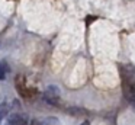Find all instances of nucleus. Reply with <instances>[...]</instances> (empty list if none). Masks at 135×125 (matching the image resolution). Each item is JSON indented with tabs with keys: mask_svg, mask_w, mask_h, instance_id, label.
<instances>
[{
	"mask_svg": "<svg viewBox=\"0 0 135 125\" xmlns=\"http://www.w3.org/2000/svg\"><path fill=\"white\" fill-rule=\"evenodd\" d=\"M80 125H90V121H84V122H81Z\"/></svg>",
	"mask_w": 135,
	"mask_h": 125,
	"instance_id": "obj_4",
	"label": "nucleus"
},
{
	"mask_svg": "<svg viewBox=\"0 0 135 125\" xmlns=\"http://www.w3.org/2000/svg\"><path fill=\"white\" fill-rule=\"evenodd\" d=\"M6 125H28V116L25 113H12Z\"/></svg>",
	"mask_w": 135,
	"mask_h": 125,
	"instance_id": "obj_1",
	"label": "nucleus"
},
{
	"mask_svg": "<svg viewBox=\"0 0 135 125\" xmlns=\"http://www.w3.org/2000/svg\"><path fill=\"white\" fill-rule=\"evenodd\" d=\"M7 113H9V105H7L6 102L0 103V122H2L4 118H6Z\"/></svg>",
	"mask_w": 135,
	"mask_h": 125,
	"instance_id": "obj_3",
	"label": "nucleus"
},
{
	"mask_svg": "<svg viewBox=\"0 0 135 125\" xmlns=\"http://www.w3.org/2000/svg\"><path fill=\"white\" fill-rule=\"evenodd\" d=\"M9 73V66L4 60H0V80H4Z\"/></svg>",
	"mask_w": 135,
	"mask_h": 125,
	"instance_id": "obj_2",
	"label": "nucleus"
}]
</instances>
